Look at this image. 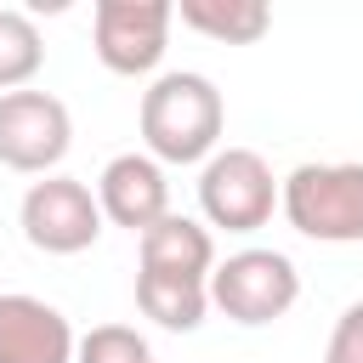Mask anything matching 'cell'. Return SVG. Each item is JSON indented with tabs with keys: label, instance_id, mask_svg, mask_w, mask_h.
Instances as JSON below:
<instances>
[{
	"label": "cell",
	"instance_id": "cell-3",
	"mask_svg": "<svg viewBox=\"0 0 363 363\" xmlns=\"http://www.w3.org/2000/svg\"><path fill=\"white\" fill-rule=\"evenodd\" d=\"M204 289L216 312H227L244 329H261V323H278L301 301V272L284 250H238L221 267H210Z\"/></svg>",
	"mask_w": 363,
	"mask_h": 363
},
{
	"label": "cell",
	"instance_id": "cell-15",
	"mask_svg": "<svg viewBox=\"0 0 363 363\" xmlns=\"http://www.w3.org/2000/svg\"><path fill=\"white\" fill-rule=\"evenodd\" d=\"M323 363H363V301H352V306L335 318V335H329Z\"/></svg>",
	"mask_w": 363,
	"mask_h": 363
},
{
	"label": "cell",
	"instance_id": "cell-10",
	"mask_svg": "<svg viewBox=\"0 0 363 363\" xmlns=\"http://www.w3.org/2000/svg\"><path fill=\"white\" fill-rule=\"evenodd\" d=\"M136 250H142V272H170V278H210V267H216V238H210V227H199L193 216H164V221H153L142 238H136Z\"/></svg>",
	"mask_w": 363,
	"mask_h": 363
},
{
	"label": "cell",
	"instance_id": "cell-1",
	"mask_svg": "<svg viewBox=\"0 0 363 363\" xmlns=\"http://www.w3.org/2000/svg\"><path fill=\"white\" fill-rule=\"evenodd\" d=\"M221 125H227V102L204 74L176 68L142 91V142L147 159L159 164H204L221 142Z\"/></svg>",
	"mask_w": 363,
	"mask_h": 363
},
{
	"label": "cell",
	"instance_id": "cell-5",
	"mask_svg": "<svg viewBox=\"0 0 363 363\" xmlns=\"http://www.w3.org/2000/svg\"><path fill=\"white\" fill-rule=\"evenodd\" d=\"M170 23H176L170 0H96V11H91L96 62L108 74H125V79L153 74L164 62Z\"/></svg>",
	"mask_w": 363,
	"mask_h": 363
},
{
	"label": "cell",
	"instance_id": "cell-11",
	"mask_svg": "<svg viewBox=\"0 0 363 363\" xmlns=\"http://www.w3.org/2000/svg\"><path fill=\"white\" fill-rule=\"evenodd\" d=\"M136 306L142 318H153L159 329H199L210 312V289L204 278H170V272H136Z\"/></svg>",
	"mask_w": 363,
	"mask_h": 363
},
{
	"label": "cell",
	"instance_id": "cell-9",
	"mask_svg": "<svg viewBox=\"0 0 363 363\" xmlns=\"http://www.w3.org/2000/svg\"><path fill=\"white\" fill-rule=\"evenodd\" d=\"M0 363H74L68 318L40 295H0Z\"/></svg>",
	"mask_w": 363,
	"mask_h": 363
},
{
	"label": "cell",
	"instance_id": "cell-13",
	"mask_svg": "<svg viewBox=\"0 0 363 363\" xmlns=\"http://www.w3.org/2000/svg\"><path fill=\"white\" fill-rule=\"evenodd\" d=\"M40 62H45V40H40L34 17L17 6H0V96L23 91L40 74Z\"/></svg>",
	"mask_w": 363,
	"mask_h": 363
},
{
	"label": "cell",
	"instance_id": "cell-2",
	"mask_svg": "<svg viewBox=\"0 0 363 363\" xmlns=\"http://www.w3.org/2000/svg\"><path fill=\"white\" fill-rule=\"evenodd\" d=\"M278 210L301 238L363 244V164H295L278 182Z\"/></svg>",
	"mask_w": 363,
	"mask_h": 363
},
{
	"label": "cell",
	"instance_id": "cell-8",
	"mask_svg": "<svg viewBox=\"0 0 363 363\" xmlns=\"http://www.w3.org/2000/svg\"><path fill=\"white\" fill-rule=\"evenodd\" d=\"M96 210L102 221L113 227H130L136 238L170 216V182H164V164L147 159V153H113L96 176Z\"/></svg>",
	"mask_w": 363,
	"mask_h": 363
},
{
	"label": "cell",
	"instance_id": "cell-14",
	"mask_svg": "<svg viewBox=\"0 0 363 363\" xmlns=\"http://www.w3.org/2000/svg\"><path fill=\"white\" fill-rule=\"evenodd\" d=\"M74 363H153L147 340L125 323H96L85 340H74Z\"/></svg>",
	"mask_w": 363,
	"mask_h": 363
},
{
	"label": "cell",
	"instance_id": "cell-7",
	"mask_svg": "<svg viewBox=\"0 0 363 363\" xmlns=\"http://www.w3.org/2000/svg\"><path fill=\"white\" fill-rule=\"evenodd\" d=\"M17 221H23V238L45 255H79L102 238V210H96V193L79 182V176H45L23 193L17 204Z\"/></svg>",
	"mask_w": 363,
	"mask_h": 363
},
{
	"label": "cell",
	"instance_id": "cell-6",
	"mask_svg": "<svg viewBox=\"0 0 363 363\" xmlns=\"http://www.w3.org/2000/svg\"><path fill=\"white\" fill-rule=\"evenodd\" d=\"M74 142V119L51 91H6L0 96V164L23 176H57Z\"/></svg>",
	"mask_w": 363,
	"mask_h": 363
},
{
	"label": "cell",
	"instance_id": "cell-12",
	"mask_svg": "<svg viewBox=\"0 0 363 363\" xmlns=\"http://www.w3.org/2000/svg\"><path fill=\"white\" fill-rule=\"evenodd\" d=\"M176 17H182L193 34L221 40V45H255V40L272 28L267 0H182Z\"/></svg>",
	"mask_w": 363,
	"mask_h": 363
},
{
	"label": "cell",
	"instance_id": "cell-4",
	"mask_svg": "<svg viewBox=\"0 0 363 363\" xmlns=\"http://www.w3.org/2000/svg\"><path fill=\"white\" fill-rule=\"evenodd\" d=\"M199 210L210 227L227 233H255L278 210V182L272 164L255 147H216L199 170Z\"/></svg>",
	"mask_w": 363,
	"mask_h": 363
}]
</instances>
